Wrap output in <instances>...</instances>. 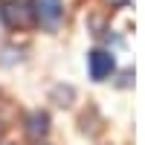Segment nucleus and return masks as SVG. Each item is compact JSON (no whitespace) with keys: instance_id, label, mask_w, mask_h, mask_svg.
Returning <instances> with one entry per match:
<instances>
[{"instance_id":"f257e3e1","label":"nucleus","mask_w":145,"mask_h":145,"mask_svg":"<svg viewBox=\"0 0 145 145\" xmlns=\"http://www.w3.org/2000/svg\"><path fill=\"white\" fill-rule=\"evenodd\" d=\"M32 18H38L41 26L55 29L64 18V3L61 0H32Z\"/></svg>"},{"instance_id":"f03ea898","label":"nucleus","mask_w":145,"mask_h":145,"mask_svg":"<svg viewBox=\"0 0 145 145\" xmlns=\"http://www.w3.org/2000/svg\"><path fill=\"white\" fill-rule=\"evenodd\" d=\"M0 15H3V23L12 26V29L29 26L32 23V9H26V3H20V0H6L3 9H0Z\"/></svg>"},{"instance_id":"7ed1b4c3","label":"nucleus","mask_w":145,"mask_h":145,"mask_svg":"<svg viewBox=\"0 0 145 145\" xmlns=\"http://www.w3.org/2000/svg\"><path fill=\"white\" fill-rule=\"evenodd\" d=\"M87 67H90L93 81H105V78L113 72V55L105 52V50H93V52L87 55Z\"/></svg>"},{"instance_id":"20e7f679","label":"nucleus","mask_w":145,"mask_h":145,"mask_svg":"<svg viewBox=\"0 0 145 145\" xmlns=\"http://www.w3.org/2000/svg\"><path fill=\"white\" fill-rule=\"evenodd\" d=\"M46 131H50V116H46V113L35 110V113H29V116H26V134H29V137L38 139V137H44V134H46Z\"/></svg>"},{"instance_id":"39448f33","label":"nucleus","mask_w":145,"mask_h":145,"mask_svg":"<svg viewBox=\"0 0 145 145\" xmlns=\"http://www.w3.org/2000/svg\"><path fill=\"white\" fill-rule=\"evenodd\" d=\"M110 3H125V0H110Z\"/></svg>"}]
</instances>
